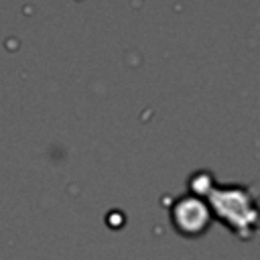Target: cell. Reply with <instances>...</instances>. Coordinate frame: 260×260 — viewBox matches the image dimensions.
Returning a JSON list of instances; mask_svg holds the SVG:
<instances>
[{"mask_svg": "<svg viewBox=\"0 0 260 260\" xmlns=\"http://www.w3.org/2000/svg\"><path fill=\"white\" fill-rule=\"evenodd\" d=\"M211 219L213 215L209 211V205L195 195H185L177 199L171 207V221L175 230L183 236H201L209 228Z\"/></svg>", "mask_w": 260, "mask_h": 260, "instance_id": "obj_2", "label": "cell"}, {"mask_svg": "<svg viewBox=\"0 0 260 260\" xmlns=\"http://www.w3.org/2000/svg\"><path fill=\"white\" fill-rule=\"evenodd\" d=\"M209 199V211L240 238H250L260 225V205L252 189L244 185H213L199 191Z\"/></svg>", "mask_w": 260, "mask_h": 260, "instance_id": "obj_1", "label": "cell"}]
</instances>
